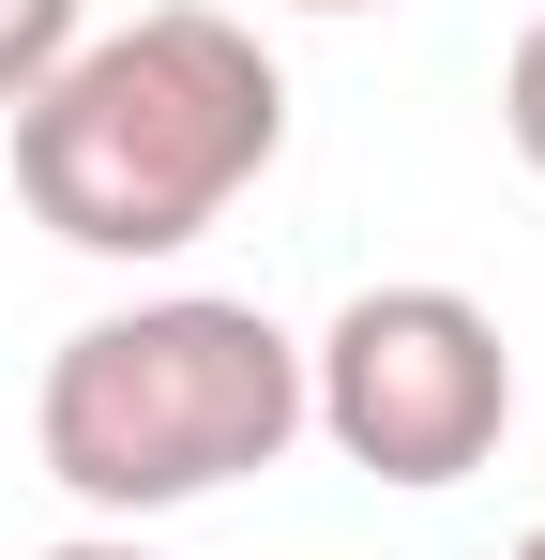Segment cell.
<instances>
[{
  "mask_svg": "<svg viewBox=\"0 0 545 560\" xmlns=\"http://www.w3.org/2000/svg\"><path fill=\"white\" fill-rule=\"evenodd\" d=\"M288 152V77L243 15L167 0L137 31H77V61L15 106V197L77 258H182Z\"/></svg>",
  "mask_w": 545,
  "mask_h": 560,
  "instance_id": "obj_1",
  "label": "cell"
},
{
  "mask_svg": "<svg viewBox=\"0 0 545 560\" xmlns=\"http://www.w3.org/2000/svg\"><path fill=\"white\" fill-rule=\"evenodd\" d=\"M303 424L379 485H469V469L515 440V349L469 288H349L334 334L303 349Z\"/></svg>",
  "mask_w": 545,
  "mask_h": 560,
  "instance_id": "obj_3",
  "label": "cell"
},
{
  "mask_svg": "<svg viewBox=\"0 0 545 560\" xmlns=\"http://www.w3.org/2000/svg\"><path fill=\"white\" fill-rule=\"evenodd\" d=\"M500 137H515V167L545 183V15L515 31V77H500Z\"/></svg>",
  "mask_w": 545,
  "mask_h": 560,
  "instance_id": "obj_5",
  "label": "cell"
},
{
  "mask_svg": "<svg viewBox=\"0 0 545 560\" xmlns=\"http://www.w3.org/2000/svg\"><path fill=\"white\" fill-rule=\"evenodd\" d=\"M303 15H363V0H303Z\"/></svg>",
  "mask_w": 545,
  "mask_h": 560,
  "instance_id": "obj_7",
  "label": "cell"
},
{
  "mask_svg": "<svg viewBox=\"0 0 545 560\" xmlns=\"http://www.w3.org/2000/svg\"><path fill=\"white\" fill-rule=\"evenodd\" d=\"M77 61V0H0V121Z\"/></svg>",
  "mask_w": 545,
  "mask_h": 560,
  "instance_id": "obj_4",
  "label": "cell"
},
{
  "mask_svg": "<svg viewBox=\"0 0 545 560\" xmlns=\"http://www.w3.org/2000/svg\"><path fill=\"white\" fill-rule=\"evenodd\" d=\"M46 560H152L137 530H77V546H46Z\"/></svg>",
  "mask_w": 545,
  "mask_h": 560,
  "instance_id": "obj_6",
  "label": "cell"
},
{
  "mask_svg": "<svg viewBox=\"0 0 545 560\" xmlns=\"http://www.w3.org/2000/svg\"><path fill=\"white\" fill-rule=\"evenodd\" d=\"M288 440H303V334H272L258 303H212V288L77 318L46 349V394H31L46 485L91 500L106 530L182 515V500L272 469Z\"/></svg>",
  "mask_w": 545,
  "mask_h": 560,
  "instance_id": "obj_2",
  "label": "cell"
},
{
  "mask_svg": "<svg viewBox=\"0 0 545 560\" xmlns=\"http://www.w3.org/2000/svg\"><path fill=\"white\" fill-rule=\"evenodd\" d=\"M515 560H545V530H531V546H515Z\"/></svg>",
  "mask_w": 545,
  "mask_h": 560,
  "instance_id": "obj_8",
  "label": "cell"
}]
</instances>
